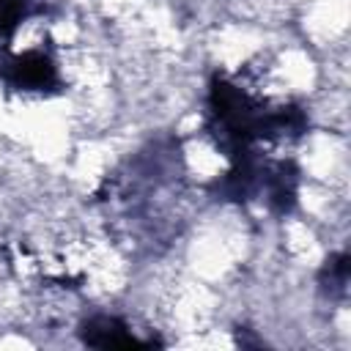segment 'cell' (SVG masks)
Instances as JSON below:
<instances>
[{
  "label": "cell",
  "mask_w": 351,
  "mask_h": 351,
  "mask_svg": "<svg viewBox=\"0 0 351 351\" xmlns=\"http://www.w3.org/2000/svg\"><path fill=\"white\" fill-rule=\"evenodd\" d=\"M318 285L329 299H346V288H348V252H332L321 271H318Z\"/></svg>",
  "instance_id": "obj_4"
},
{
  "label": "cell",
  "mask_w": 351,
  "mask_h": 351,
  "mask_svg": "<svg viewBox=\"0 0 351 351\" xmlns=\"http://www.w3.org/2000/svg\"><path fill=\"white\" fill-rule=\"evenodd\" d=\"M307 126L310 118L299 104L269 107L225 74L208 80L206 129L230 162L255 154V145L263 140H296Z\"/></svg>",
  "instance_id": "obj_1"
},
{
  "label": "cell",
  "mask_w": 351,
  "mask_h": 351,
  "mask_svg": "<svg viewBox=\"0 0 351 351\" xmlns=\"http://www.w3.org/2000/svg\"><path fill=\"white\" fill-rule=\"evenodd\" d=\"M36 14V0H0V38H11L19 25Z\"/></svg>",
  "instance_id": "obj_5"
},
{
  "label": "cell",
  "mask_w": 351,
  "mask_h": 351,
  "mask_svg": "<svg viewBox=\"0 0 351 351\" xmlns=\"http://www.w3.org/2000/svg\"><path fill=\"white\" fill-rule=\"evenodd\" d=\"M0 82L16 93H58L63 80L58 60L49 49L33 47L22 52H8L0 58Z\"/></svg>",
  "instance_id": "obj_2"
},
{
  "label": "cell",
  "mask_w": 351,
  "mask_h": 351,
  "mask_svg": "<svg viewBox=\"0 0 351 351\" xmlns=\"http://www.w3.org/2000/svg\"><path fill=\"white\" fill-rule=\"evenodd\" d=\"M82 343L93 346V348H129V346H145V340H140L132 326L126 321H121L118 315H90L88 321H82L80 326Z\"/></svg>",
  "instance_id": "obj_3"
}]
</instances>
